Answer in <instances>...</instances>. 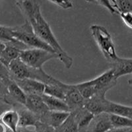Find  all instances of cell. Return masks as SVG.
I'll use <instances>...</instances> for the list:
<instances>
[{"label": "cell", "mask_w": 132, "mask_h": 132, "mask_svg": "<svg viewBox=\"0 0 132 132\" xmlns=\"http://www.w3.org/2000/svg\"><path fill=\"white\" fill-rule=\"evenodd\" d=\"M26 21L30 23L34 32L42 40L52 48L65 68L70 69L73 63V58L71 57L60 45L56 38L53 34L49 24L42 16L40 9L38 10L32 16Z\"/></svg>", "instance_id": "1"}, {"label": "cell", "mask_w": 132, "mask_h": 132, "mask_svg": "<svg viewBox=\"0 0 132 132\" xmlns=\"http://www.w3.org/2000/svg\"><path fill=\"white\" fill-rule=\"evenodd\" d=\"M8 68L12 79H30L44 85H54L58 82V80L47 74L42 69H36L27 65L19 57L11 62Z\"/></svg>", "instance_id": "2"}, {"label": "cell", "mask_w": 132, "mask_h": 132, "mask_svg": "<svg viewBox=\"0 0 132 132\" xmlns=\"http://www.w3.org/2000/svg\"><path fill=\"white\" fill-rule=\"evenodd\" d=\"M92 36L102 54L110 63L118 58L112 36L105 27L98 24L90 26Z\"/></svg>", "instance_id": "3"}, {"label": "cell", "mask_w": 132, "mask_h": 132, "mask_svg": "<svg viewBox=\"0 0 132 132\" xmlns=\"http://www.w3.org/2000/svg\"><path fill=\"white\" fill-rule=\"evenodd\" d=\"M13 35L15 39L20 41L30 48H39L54 52L52 48L44 42L34 32L28 21L21 26L13 27ZM55 53V52H54Z\"/></svg>", "instance_id": "4"}, {"label": "cell", "mask_w": 132, "mask_h": 132, "mask_svg": "<svg viewBox=\"0 0 132 132\" xmlns=\"http://www.w3.org/2000/svg\"><path fill=\"white\" fill-rule=\"evenodd\" d=\"M54 58H58L54 52L39 48H28L21 51L19 59L30 68L42 69V65L46 62Z\"/></svg>", "instance_id": "5"}, {"label": "cell", "mask_w": 132, "mask_h": 132, "mask_svg": "<svg viewBox=\"0 0 132 132\" xmlns=\"http://www.w3.org/2000/svg\"><path fill=\"white\" fill-rule=\"evenodd\" d=\"M86 83L93 87L95 94L102 93L106 95L108 90L116 85L117 79L114 77L112 70L110 69L94 79L87 81Z\"/></svg>", "instance_id": "6"}, {"label": "cell", "mask_w": 132, "mask_h": 132, "mask_svg": "<svg viewBox=\"0 0 132 132\" xmlns=\"http://www.w3.org/2000/svg\"><path fill=\"white\" fill-rule=\"evenodd\" d=\"M5 47L0 56V62L7 67L12 61L19 57L21 51L30 48L16 39L13 42H5Z\"/></svg>", "instance_id": "7"}, {"label": "cell", "mask_w": 132, "mask_h": 132, "mask_svg": "<svg viewBox=\"0 0 132 132\" xmlns=\"http://www.w3.org/2000/svg\"><path fill=\"white\" fill-rule=\"evenodd\" d=\"M26 99L27 95L25 93L12 79L7 85V93L5 96L4 102L15 106H25Z\"/></svg>", "instance_id": "8"}, {"label": "cell", "mask_w": 132, "mask_h": 132, "mask_svg": "<svg viewBox=\"0 0 132 132\" xmlns=\"http://www.w3.org/2000/svg\"><path fill=\"white\" fill-rule=\"evenodd\" d=\"M105 94L96 93L90 98L85 100L84 108L94 115L106 112L109 101L105 97Z\"/></svg>", "instance_id": "9"}, {"label": "cell", "mask_w": 132, "mask_h": 132, "mask_svg": "<svg viewBox=\"0 0 132 132\" xmlns=\"http://www.w3.org/2000/svg\"><path fill=\"white\" fill-rule=\"evenodd\" d=\"M64 101L68 104L70 112L84 107L85 100L74 85H68Z\"/></svg>", "instance_id": "10"}, {"label": "cell", "mask_w": 132, "mask_h": 132, "mask_svg": "<svg viewBox=\"0 0 132 132\" xmlns=\"http://www.w3.org/2000/svg\"><path fill=\"white\" fill-rule=\"evenodd\" d=\"M16 84L19 86L23 90L26 95H42L44 92L45 85L42 82L36 80L30 79H13Z\"/></svg>", "instance_id": "11"}, {"label": "cell", "mask_w": 132, "mask_h": 132, "mask_svg": "<svg viewBox=\"0 0 132 132\" xmlns=\"http://www.w3.org/2000/svg\"><path fill=\"white\" fill-rule=\"evenodd\" d=\"M112 128L110 114L103 112L95 115L85 132H106Z\"/></svg>", "instance_id": "12"}, {"label": "cell", "mask_w": 132, "mask_h": 132, "mask_svg": "<svg viewBox=\"0 0 132 132\" xmlns=\"http://www.w3.org/2000/svg\"><path fill=\"white\" fill-rule=\"evenodd\" d=\"M69 112H58L48 110L40 116V121L54 128L60 127L69 117Z\"/></svg>", "instance_id": "13"}, {"label": "cell", "mask_w": 132, "mask_h": 132, "mask_svg": "<svg viewBox=\"0 0 132 132\" xmlns=\"http://www.w3.org/2000/svg\"><path fill=\"white\" fill-rule=\"evenodd\" d=\"M114 76L116 79L123 75L132 74V58H118L110 63Z\"/></svg>", "instance_id": "14"}, {"label": "cell", "mask_w": 132, "mask_h": 132, "mask_svg": "<svg viewBox=\"0 0 132 132\" xmlns=\"http://www.w3.org/2000/svg\"><path fill=\"white\" fill-rule=\"evenodd\" d=\"M24 106L30 110L32 112L38 116L39 118L42 114L49 110L46 104L44 102L42 95L41 96L38 95H27Z\"/></svg>", "instance_id": "15"}, {"label": "cell", "mask_w": 132, "mask_h": 132, "mask_svg": "<svg viewBox=\"0 0 132 132\" xmlns=\"http://www.w3.org/2000/svg\"><path fill=\"white\" fill-rule=\"evenodd\" d=\"M19 114V126L20 128H28L29 126H35L38 122L40 121L38 116L32 112L24 106H21L18 110H16Z\"/></svg>", "instance_id": "16"}, {"label": "cell", "mask_w": 132, "mask_h": 132, "mask_svg": "<svg viewBox=\"0 0 132 132\" xmlns=\"http://www.w3.org/2000/svg\"><path fill=\"white\" fill-rule=\"evenodd\" d=\"M42 98L46 106L48 107V110L50 111L69 112H70V110H69L68 104L62 99L48 96L45 94H43L42 95Z\"/></svg>", "instance_id": "17"}, {"label": "cell", "mask_w": 132, "mask_h": 132, "mask_svg": "<svg viewBox=\"0 0 132 132\" xmlns=\"http://www.w3.org/2000/svg\"><path fill=\"white\" fill-rule=\"evenodd\" d=\"M68 87V84L63 83L60 81L56 84L45 85L44 94L64 101Z\"/></svg>", "instance_id": "18"}, {"label": "cell", "mask_w": 132, "mask_h": 132, "mask_svg": "<svg viewBox=\"0 0 132 132\" xmlns=\"http://www.w3.org/2000/svg\"><path fill=\"white\" fill-rule=\"evenodd\" d=\"M19 114L16 110H8L1 116V122L11 132H16L19 126Z\"/></svg>", "instance_id": "19"}, {"label": "cell", "mask_w": 132, "mask_h": 132, "mask_svg": "<svg viewBox=\"0 0 132 132\" xmlns=\"http://www.w3.org/2000/svg\"><path fill=\"white\" fill-rule=\"evenodd\" d=\"M106 113L116 114L131 118V106H128L109 101Z\"/></svg>", "instance_id": "20"}, {"label": "cell", "mask_w": 132, "mask_h": 132, "mask_svg": "<svg viewBox=\"0 0 132 132\" xmlns=\"http://www.w3.org/2000/svg\"><path fill=\"white\" fill-rule=\"evenodd\" d=\"M110 120L113 128H132V119L122 116L110 114Z\"/></svg>", "instance_id": "21"}, {"label": "cell", "mask_w": 132, "mask_h": 132, "mask_svg": "<svg viewBox=\"0 0 132 132\" xmlns=\"http://www.w3.org/2000/svg\"><path fill=\"white\" fill-rule=\"evenodd\" d=\"M57 132H79L75 114L70 112L69 117L60 127L56 128Z\"/></svg>", "instance_id": "22"}, {"label": "cell", "mask_w": 132, "mask_h": 132, "mask_svg": "<svg viewBox=\"0 0 132 132\" xmlns=\"http://www.w3.org/2000/svg\"><path fill=\"white\" fill-rule=\"evenodd\" d=\"M116 14L122 12L132 13V0H110Z\"/></svg>", "instance_id": "23"}, {"label": "cell", "mask_w": 132, "mask_h": 132, "mask_svg": "<svg viewBox=\"0 0 132 132\" xmlns=\"http://www.w3.org/2000/svg\"><path fill=\"white\" fill-rule=\"evenodd\" d=\"M15 40L13 35V27L0 25V42H9Z\"/></svg>", "instance_id": "24"}, {"label": "cell", "mask_w": 132, "mask_h": 132, "mask_svg": "<svg viewBox=\"0 0 132 132\" xmlns=\"http://www.w3.org/2000/svg\"><path fill=\"white\" fill-rule=\"evenodd\" d=\"M12 77L9 68L0 62V81L8 85Z\"/></svg>", "instance_id": "25"}, {"label": "cell", "mask_w": 132, "mask_h": 132, "mask_svg": "<svg viewBox=\"0 0 132 132\" xmlns=\"http://www.w3.org/2000/svg\"><path fill=\"white\" fill-rule=\"evenodd\" d=\"M85 1L87 2H90V3H96V4L100 5L101 6L106 8L110 12L113 14V15L116 14V11L114 10L110 0H85Z\"/></svg>", "instance_id": "26"}, {"label": "cell", "mask_w": 132, "mask_h": 132, "mask_svg": "<svg viewBox=\"0 0 132 132\" xmlns=\"http://www.w3.org/2000/svg\"><path fill=\"white\" fill-rule=\"evenodd\" d=\"M35 127V132H57L55 128L46 123H42L40 121L38 122Z\"/></svg>", "instance_id": "27"}, {"label": "cell", "mask_w": 132, "mask_h": 132, "mask_svg": "<svg viewBox=\"0 0 132 132\" xmlns=\"http://www.w3.org/2000/svg\"><path fill=\"white\" fill-rule=\"evenodd\" d=\"M48 1L63 9H69L73 7V3L70 0H48Z\"/></svg>", "instance_id": "28"}, {"label": "cell", "mask_w": 132, "mask_h": 132, "mask_svg": "<svg viewBox=\"0 0 132 132\" xmlns=\"http://www.w3.org/2000/svg\"><path fill=\"white\" fill-rule=\"evenodd\" d=\"M124 24L129 29H132V13L122 12L119 14Z\"/></svg>", "instance_id": "29"}, {"label": "cell", "mask_w": 132, "mask_h": 132, "mask_svg": "<svg viewBox=\"0 0 132 132\" xmlns=\"http://www.w3.org/2000/svg\"><path fill=\"white\" fill-rule=\"evenodd\" d=\"M129 128H112L106 132H127Z\"/></svg>", "instance_id": "30"}, {"label": "cell", "mask_w": 132, "mask_h": 132, "mask_svg": "<svg viewBox=\"0 0 132 132\" xmlns=\"http://www.w3.org/2000/svg\"><path fill=\"white\" fill-rule=\"evenodd\" d=\"M16 132H35V131H30L28 129V128H20L18 127Z\"/></svg>", "instance_id": "31"}, {"label": "cell", "mask_w": 132, "mask_h": 132, "mask_svg": "<svg viewBox=\"0 0 132 132\" xmlns=\"http://www.w3.org/2000/svg\"><path fill=\"white\" fill-rule=\"evenodd\" d=\"M0 132H7V128L2 122H0Z\"/></svg>", "instance_id": "32"}, {"label": "cell", "mask_w": 132, "mask_h": 132, "mask_svg": "<svg viewBox=\"0 0 132 132\" xmlns=\"http://www.w3.org/2000/svg\"><path fill=\"white\" fill-rule=\"evenodd\" d=\"M5 47V44L4 42H0V56H1L2 52H3V50H4Z\"/></svg>", "instance_id": "33"}, {"label": "cell", "mask_w": 132, "mask_h": 132, "mask_svg": "<svg viewBox=\"0 0 132 132\" xmlns=\"http://www.w3.org/2000/svg\"><path fill=\"white\" fill-rule=\"evenodd\" d=\"M128 84H129V85H132V77L128 80Z\"/></svg>", "instance_id": "34"}, {"label": "cell", "mask_w": 132, "mask_h": 132, "mask_svg": "<svg viewBox=\"0 0 132 132\" xmlns=\"http://www.w3.org/2000/svg\"><path fill=\"white\" fill-rule=\"evenodd\" d=\"M25 1H27V0H16V3H21V2H25Z\"/></svg>", "instance_id": "35"}, {"label": "cell", "mask_w": 132, "mask_h": 132, "mask_svg": "<svg viewBox=\"0 0 132 132\" xmlns=\"http://www.w3.org/2000/svg\"><path fill=\"white\" fill-rule=\"evenodd\" d=\"M127 132H132V128H129Z\"/></svg>", "instance_id": "36"}, {"label": "cell", "mask_w": 132, "mask_h": 132, "mask_svg": "<svg viewBox=\"0 0 132 132\" xmlns=\"http://www.w3.org/2000/svg\"><path fill=\"white\" fill-rule=\"evenodd\" d=\"M131 118H132V106H131Z\"/></svg>", "instance_id": "37"}]
</instances>
